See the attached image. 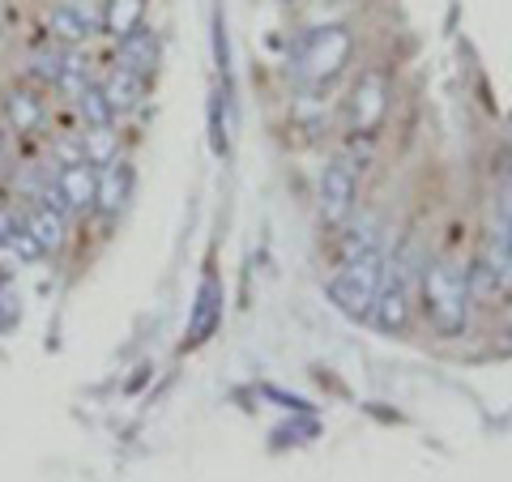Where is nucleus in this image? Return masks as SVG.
Wrapping results in <instances>:
<instances>
[{"instance_id": "nucleus-18", "label": "nucleus", "mask_w": 512, "mask_h": 482, "mask_svg": "<svg viewBox=\"0 0 512 482\" xmlns=\"http://www.w3.org/2000/svg\"><path fill=\"white\" fill-rule=\"evenodd\" d=\"M82 158H90L94 167H103L116 158V137H111V124L107 128H90L86 141H82Z\"/></svg>"}, {"instance_id": "nucleus-11", "label": "nucleus", "mask_w": 512, "mask_h": 482, "mask_svg": "<svg viewBox=\"0 0 512 482\" xmlns=\"http://www.w3.org/2000/svg\"><path fill=\"white\" fill-rule=\"evenodd\" d=\"M103 94H107L111 111H116V116H124V111H133V107L141 103V94H146V77L133 73V69H124V64H120V69L103 82Z\"/></svg>"}, {"instance_id": "nucleus-7", "label": "nucleus", "mask_w": 512, "mask_h": 482, "mask_svg": "<svg viewBox=\"0 0 512 482\" xmlns=\"http://www.w3.org/2000/svg\"><path fill=\"white\" fill-rule=\"evenodd\" d=\"M350 210H355V167L346 158H333L325 175H320V218L329 227H338Z\"/></svg>"}, {"instance_id": "nucleus-3", "label": "nucleus", "mask_w": 512, "mask_h": 482, "mask_svg": "<svg viewBox=\"0 0 512 482\" xmlns=\"http://www.w3.org/2000/svg\"><path fill=\"white\" fill-rule=\"evenodd\" d=\"M380 282H384V252L372 244V248H359L346 256V265L329 282V295L346 316H367Z\"/></svg>"}, {"instance_id": "nucleus-9", "label": "nucleus", "mask_w": 512, "mask_h": 482, "mask_svg": "<svg viewBox=\"0 0 512 482\" xmlns=\"http://www.w3.org/2000/svg\"><path fill=\"white\" fill-rule=\"evenodd\" d=\"M47 30L60 43H86L99 30V13H90L86 5H56L52 18H47Z\"/></svg>"}, {"instance_id": "nucleus-2", "label": "nucleus", "mask_w": 512, "mask_h": 482, "mask_svg": "<svg viewBox=\"0 0 512 482\" xmlns=\"http://www.w3.org/2000/svg\"><path fill=\"white\" fill-rule=\"evenodd\" d=\"M423 299H427V320L440 337H461L466 333V303H470V278L457 265H431L423 278Z\"/></svg>"}, {"instance_id": "nucleus-1", "label": "nucleus", "mask_w": 512, "mask_h": 482, "mask_svg": "<svg viewBox=\"0 0 512 482\" xmlns=\"http://www.w3.org/2000/svg\"><path fill=\"white\" fill-rule=\"evenodd\" d=\"M350 52H355V39H350L346 26H316L295 43L291 77L303 90H325L350 64Z\"/></svg>"}, {"instance_id": "nucleus-17", "label": "nucleus", "mask_w": 512, "mask_h": 482, "mask_svg": "<svg viewBox=\"0 0 512 482\" xmlns=\"http://www.w3.org/2000/svg\"><path fill=\"white\" fill-rule=\"evenodd\" d=\"M214 316H218V286L205 282L201 299H197V316H192V342H201V337L214 329Z\"/></svg>"}, {"instance_id": "nucleus-14", "label": "nucleus", "mask_w": 512, "mask_h": 482, "mask_svg": "<svg viewBox=\"0 0 512 482\" xmlns=\"http://www.w3.org/2000/svg\"><path fill=\"white\" fill-rule=\"evenodd\" d=\"M5 120H9V128H18V133H35L43 124V103L26 90H9L5 94Z\"/></svg>"}, {"instance_id": "nucleus-10", "label": "nucleus", "mask_w": 512, "mask_h": 482, "mask_svg": "<svg viewBox=\"0 0 512 482\" xmlns=\"http://www.w3.org/2000/svg\"><path fill=\"white\" fill-rule=\"evenodd\" d=\"M120 64L124 69H133V73H154V64H158V35L146 26H137V30H128V35L120 39Z\"/></svg>"}, {"instance_id": "nucleus-12", "label": "nucleus", "mask_w": 512, "mask_h": 482, "mask_svg": "<svg viewBox=\"0 0 512 482\" xmlns=\"http://www.w3.org/2000/svg\"><path fill=\"white\" fill-rule=\"evenodd\" d=\"M22 222H26V231L39 239L43 252H56L64 244V214L56 210V205H30Z\"/></svg>"}, {"instance_id": "nucleus-6", "label": "nucleus", "mask_w": 512, "mask_h": 482, "mask_svg": "<svg viewBox=\"0 0 512 482\" xmlns=\"http://www.w3.org/2000/svg\"><path fill=\"white\" fill-rule=\"evenodd\" d=\"M367 316H372V325L380 333H402L406 320H410V295H406V273L402 269H384V282L380 291L372 299V308H367Z\"/></svg>"}, {"instance_id": "nucleus-20", "label": "nucleus", "mask_w": 512, "mask_h": 482, "mask_svg": "<svg viewBox=\"0 0 512 482\" xmlns=\"http://www.w3.org/2000/svg\"><path fill=\"white\" fill-rule=\"evenodd\" d=\"M9 248L18 252V261H22V265H30V261H39V256H43L39 239L26 231V222H18V227H13V235H9Z\"/></svg>"}, {"instance_id": "nucleus-15", "label": "nucleus", "mask_w": 512, "mask_h": 482, "mask_svg": "<svg viewBox=\"0 0 512 482\" xmlns=\"http://www.w3.org/2000/svg\"><path fill=\"white\" fill-rule=\"evenodd\" d=\"M77 107H82V116H86L90 128H107L111 120H116V111H111L103 86H86L82 94H77Z\"/></svg>"}, {"instance_id": "nucleus-8", "label": "nucleus", "mask_w": 512, "mask_h": 482, "mask_svg": "<svg viewBox=\"0 0 512 482\" xmlns=\"http://www.w3.org/2000/svg\"><path fill=\"white\" fill-rule=\"evenodd\" d=\"M128 192H133V171L120 158H111V163L99 167V188H94V205H99L103 218H116L124 210Z\"/></svg>"}, {"instance_id": "nucleus-5", "label": "nucleus", "mask_w": 512, "mask_h": 482, "mask_svg": "<svg viewBox=\"0 0 512 482\" xmlns=\"http://www.w3.org/2000/svg\"><path fill=\"white\" fill-rule=\"evenodd\" d=\"M384 107H389V82H384V73L376 69L359 73L355 90H350V103H346L350 133H376V124L384 120Z\"/></svg>"}, {"instance_id": "nucleus-4", "label": "nucleus", "mask_w": 512, "mask_h": 482, "mask_svg": "<svg viewBox=\"0 0 512 482\" xmlns=\"http://www.w3.org/2000/svg\"><path fill=\"white\" fill-rule=\"evenodd\" d=\"M94 188H99V167L90 158H73L56 175V201L47 197V205H56L60 214H86L94 210Z\"/></svg>"}, {"instance_id": "nucleus-13", "label": "nucleus", "mask_w": 512, "mask_h": 482, "mask_svg": "<svg viewBox=\"0 0 512 482\" xmlns=\"http://www.w3.org/2000/svg\"><path fill=\"white\" fill-rule=\"evenodd\" d=\"M141 18H146V0H107L103 13H99V30L124 39L128 30L141 26Z\"/></svg>"}, {"instance_id": "nucleus-19", "label": "nucleus", "mask_w": 512, "mask_h": 482, "mask_svg": "<svg viewBox=\"0 0 512 482\" xmlns=\"http://www.w3.org/2000/svg\"><path fill=\"white\" fill-rule=\"evenodd\" d=\"M22 325V299H18V291L9 286V278L0 282V333H13Z\"/></svg>"}, {"instance_id": "nucleus-16", "label": "nucleus", "mask_w": 512, "mask_h": 482, "mask_svg": "<svg viewBox=\"0 0 512 482\" xmlns=\"http://www.w3.org/2000/svg\"><path fill=\"white\" fill-rule=\"evenodd\" d=\"M73 56H64L60 47H39L35 56H30V73L39 77V82H60V73H64V64H69Z\"/></svg>"}, {"instance_id": "nucleus-21", "label": "nucleus", "mask_w": 512, "mask_h": 482, "mask_svg": "<svg viewBox=\"0 0 512 482\" xmlns=\"http://www.w3.org/2000/svg\"><path fill=\"white\" fill-rule=\"evenodd\" d=\"M18 214H13V210H5V205H0V244H5V239L13 235V227H18Z\"/></svg>"}]
</instances>
